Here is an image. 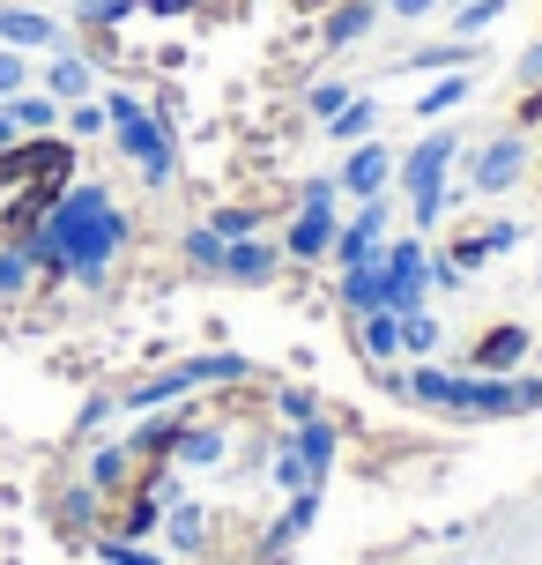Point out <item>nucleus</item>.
Here are the masks:
<instances>
[{"label":"nucleus","instance_id":"b1692460","mask_svg":"<svg viewBox=\"0 0 542 565\" xmlns=\"http://www.w3.org/2000/svg\"><path fill=\"white\" fill-rule=\"evenodd\" d=\"M460 97H468V83H460V75H446L438 89H424V113H446V105H460Z\"/></svg>","mask_w":542,"mask_h":565},{"label":"nucleus","instance_id":"4be33fe9","mask_svg":"<svg viewBox=\"0 0 542 565\" xmlns=\"http://www.w3.org/2000/svg\"><path fill=\"white\" fill-rule=\"evenodd\" d=\"M431 342H438V328H431V312L416 306V312H401V350H416V358H424Z\"/></svg>","mask_w":542,"mask_h":565},{"label":"nucleus","instance_id":"9b49d317","mask_svg":"<svg viewBox=\"0 0 542 565\" xmlns=\"http://www.w3.org/2000/svg\"><path fill=\"white\" fill-rule=\"evenodd\" d=\"M37 276H45V268L30 254V238H0V298H23Z\"/></svg>","mask_w":542,"mask_h":565},{"label":"nucleus","instance_id":"a211bd4d","mask_svg":"<svg viewBox=\"0 0 542 565\" xmlns=\"http://www.w3.org/2000/svg\"><path fill=\"white\" fill-rule=\"evenodd\" d=\"M224 254H230V238H216L208 224H194V231H186V260H194V268L224 276Z\"/></svg>","mask_w":542,"mask_h":565},{"label":"nucleus","instance_id":"2eb2a0df","mask_svg":"<svg viewBox=\"0 0 542 565\" xmlns=\"http://www.w3.org/2000/svg\"><path fill=\"white\" fill-rule=\"evenodd\" d=\"M520 164H528V157H520V141H498V149H484V164H476V186L498 194V186H513V179H520Z\"/></svg>","mask_w":542,"mask_h":565},{"label":"nucleus","instance_id":"f8f14e48","mask_svg":"<svg viewBox=\"0 0 542 565\" xmlns=\"http://www.w3.org/2000/svg\"><path fill=\"white\" fill-rule=\"evenodd\" d=\"M506 238H513V224H468V231L454 238V246H446V268H476V260L498 254Z\"/></svg>","mask_w":542,"mask_h":565},{"label":"nucleus","instance_id":"0eeeda50","mask_svg":"<svg viewBox=\"0 0 542 565\" xmlns=\"http://www.w3.org/2000/svg\"><path fill=\"white\" fill-rule=\"evenodd\" d=\"M37 89H53L59 105H83L89 89H97V60L75 53V45H59V53H45V83Z\"/></svg>","mask_w":542,"mask_h":565},{"label":"nucleus","instance_id":"9d476101","mask_svg":"<svg viewBox=\"0 0 542 565\" xmlns=\"http://www.w3.org/2000/svg\"><path fill=\"white\" fill-rule=\"evenodd\" d=\"M224 276L230 282H268V276H275V246H268V238H230Z\"/></svg>","mask_w":542,"mask_h":565},{"label":"nucleus","instance_id":"6ab92c4d","mask_svg":"<svg viewBox=\"0 0 542 565\" xmlns=\"http://www.w3.org/2000/svg\"><path fill=\"white\" fill-rule=\"evenodd\" d=\"M365 23H371V0H343V8L327 15V30H319V38H327V45H349Z\"/></svg>","mask_w":542,"mask_h":565},{"label":"nucleus","instance_id":"bb28decb","mask_svg":"<svg viewBox=\"0 0 542 565\" xmlns=\"http://www.w3.org/2000/svg\"><path fill=\"white\" fill-rule=\"evenodd\" d=\"M283 417H290V424H313V395H297V387H283Z\"/></svg>","mask_w":542,"mask_h":565},{"label":"nucleus","instance_id":"c85d7f7f","mask_svg":"<svg viewBox=\"0 0 542 565\" xmlns=\"http://www.w3.org/2000/svg\"><path fill=\"white\" fill-rule=\"evenodd\" d=\"M387 8H394V15H431L438 0H387Z\"/></svg>","mask_w":542,"mask_h":565},{"label":"nucleus","instance_id":"f03ea898","mask_svg":"<svg viewBox=\"0 0 542 565\" xmlns=\"http://www.w3.org/2000/svg\"><path fill=\"white\" fill-rule=\"evenodd\" d=\"M105 119H112V141H119V157L142 171L149 186H172L178 179V149H172V127L149 113L134 89H105Z\"/></svg>","mask_w":542,"mask_h":565},{"label":"nucleus","instance_id":"cd10ccee","mask_svg":"<svg viewBox=\"0 0 542 565\" xmlns=\"http://www.w3.org/2000/svg\"><path fill=\"white\" fill-rule=\"evenodd\" d=\"M105 558H112V565H156L149 551H127V543H105Z\"/></svg>","mask_w":542,"mask_h":565},{"label":"nucleus","instance_id":"f257e3e1","mask_svg":"<svg viewBox=\"0 0 542 565\" xmlns=\"http://www.w3.org/2000/svg\"><path fill=\"white\" fill-rule=\"evenodd\" d=\"M30 254L45 276H105L119 254H127V209L112 201V186H97V179H67L45 209V224L30 238Z\"/></svg>","mask_w":542,"mask_h":565},{"label":"nucleus","instance_id":"5701e85b","mask_svg":"<svg viewBox=\"0 0 542 565\" xmlns=\"http://www.w3.org/2000/svg\"><path fill=\"white\" fill-rule=\"evenodd\" d=\"M208 231H216V238H253L260 216H253V209H216V216H208Z\"/></svg>","mask_w":542,"mask_h":565},{"label":"nucleus","instance_id":"aec40b11","mask_svg":"<svg viewBox=\"0 0 542 565\" xmlns=\"http://www.w3.org/2000/svg\"><path fill=\"white\" fill-rule=\"evenodd\" d=\"M371 119H379V113H371V97H357V105H343V113L327 119V135H335V141H357V135H371Z\"/></svg>","mask_w":542,"mask_h":565},{"label":"nucleus","instance_id":"dca6fc26","mask_svg":"<svg viewBox=\"0 0 542 565\" xmlns=\"http://www.w3.org/2000/svg\"><path fill=\"white\" fill-rule=\"evenodd\" d=\"M59 127H67V141L112 135V119H105V97H83V105H67V113H59Z\"/></svg>","mask_w":542,"mask_h":565},{"label":"nucleus","instance_id":"1a4fd4ad","mask_svg":"<svg viewBox=\"0 0 542 565\" xmlns=\"http://www.w3.org/2000/svg\"><path fill=\"white\" fill-rule=\"evenodd\" d=\"M8 113H15V135H59V105L53 89H23V97H8Z\"/></svg>","mask_w":542,"mask_h":565},{"label":"nucleus","instance_id":"4468645a","mask_svg":"<svg viewBox=\"0 0 542 565\" xmlns=\"http://www.w3.org/2000/svg\"><path fill=\"white\" fill-rule=\"evenodd\" d=\"M357 342H365V358H379V365H387V358H394L401 350V312H365V328H357Z\"/></svg>","mask_w":542,"mask_h":565},{"label":"nucleus","instance_id":"c756f323","mask_svg":"<svg viewBox=\"0 0 542 565\" xmlns=\"http://www.w3.org/2000/svg\"><path fill=\"white\" fill-rule=\"evenodd\" d=\"M520 75H528V83H542V45H535L528 60H520Z\"/></svg>","mask_w":542,"mask_h":565},{"label":"nucleus","instance_id":"39448f33","mask_svg":"<svg viewBox=\"0 0 542 565\" xmlns=\"http://www.w3.org/2000/svg\"><path fill=\"white\" fill-rule=\"evenodd\" d=\"M424 282H431V260H424V246H409V238H401L394 254H387V268H379V306H387V312H416V298H424Z\"/></svg>","mask_w":542,"mask_h":565},{"label":"nucleus","instance_id":"6e6552de","mask_svg":"<svg viewBox=\"0 0 542 565\" xmlns=\"http://www.w3.org/2000/svg\"><path fill=\"white\" fill-rule=\"evenodd\" d=\"M387 179H394V157H387L379 141H365V149L343 164V179H335V186H349L357 201H379V194H387Z\"/></svg>","mask_w":542,"mask_h":565},{"label":"nucleus","instance_id":"f3484780","mask_svg":"<svg viewBox=\"0 0 542 565\" xmlns=\"http://www.w3.org/2000/svg\"><path fill=\"white\" fill-rule=\"evenodd\" d=\"M127 15H142V0H75V23L83 30H112Z\"/></svg>","mask_w":542,"mask_h":565},{"label":"nucleus","instance_id":"412c9836","mask_svg":"<svg viewBox=\"0 0 542 565\" xmlns=\"http://www.w3.org/2000/svg\"><path fill=\"white\" fill-rule=\"evenodd\" d=\"M23 89H37L30 83V53H8V45H0V105L23 97Z\"/></svg>","mask_w":542,"mask_h":565},{"label":"nucleus","instance_id":"a878e982","mask_svg":"<svg viewBox=\"0 0 542 565\" xmlns=\"http://www.w3.org/2000/svg\"><path fill=\"white\" fill-rule=\"evenodd\" d=\"M343 105H349V97H343V83H319V89H313V113H319V119H335Z\"/></svg>","mask_w":542,"mask_h":565},{"label":"nucleus","instance_id":"393cba45","mask_svg":"<svg viewBox=\"0 0 542 565\" xmlns=\"http://www.w3.org/2000/svg\"><path fill=\"white\" fill-rule=\"evenodd\" d=\"M498 8H506V0H468V8H460L454 23H460V30H484L490 15H498Z\"/></svg>","mask_w":542,"mask_h":565},{"label":"nucleus","instance_id":"20e7f679","mask_svg":"<svg viewBox=\"0 0 542 565\" xmlns=\"http://www.w3.org/2000/svg\"><path fill=\"white\" fill-rule=\"evenodd\" d=\"M335 179H319V186H305V209H297V224H290V254L297 260H319L335 254Z\"/></svg>","mask_w":542,"mask_h":565},{"label":"nucleus","instance_id":"ddd939ff","mask_svg":"<svg viewBox=\"0 0 542 565\" xmlns=\"http://www.w3.org/2000/svg\"><path fill=\"white\" fill-rule=\"evenodd\" d=\"M520 358H528V328H498V335L476 342V365L484 372H513Z\"/></svg>","mask_w":542,"mask_h":565},{"label":"nucleus","instance_id":"423d86ee","mask_svg":"<svg viewBox=\"0 0 542 565\" xmlns=\"http://www.w3.org/2000/svg\"><path fill=\"white\" fill-rule=\"evenodd\" d=\"M0 45H8V53H59V45H67V30H59L45 8L8 0V8H0Z\"/></svg>","mask_w":542,"mask_h":565},{"label":"nucleus","instance_id":"7ed1b4c3","mask_svg":"<svg viewBox=\"0 0 542 565\" xmlns=\"http://www.w3.org/2000/svg\"><path fill=\"white\" fill-rule=\"evenodd\" d=\"M454 149H460L454 135H438V141H424V149L401 164V186L416 194V224H438V209H446V164H454Z\"/></svg>","mask_w":542,"mask_h":565}]
</instances>
